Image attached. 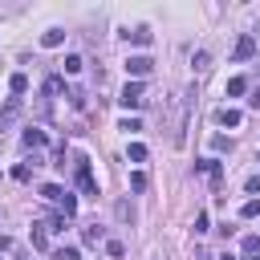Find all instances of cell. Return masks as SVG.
I'll return each instance as SVG.
<instances>
[{
  "label": "cell",
  "instance_id": "5b68a950",
  "mask_svg": "<svg viewBox=\"0 0 260 260\" xmlns=\"http://www.w3.org/2000/svg\"><path fill=\"white\" fill-rule=\"evenodd\" d=\"M195 171H207V175H211V187L219 191V183H223V171H219V158H199V162H195Z\"/></svg>",
  "mask_w": 260,
  "mask_h": 260
},
{
  "label": "cell",
  "instance_id": "83f0119b",
  "mask_svg": "<svg viewBox=\"0 0 260 260\" xmlns=\"http://www.w3.org/2000/svg\"><path fill=\"white\" fill-rule=\"evenodd\" d=\"M69 106H77V110H81V106H85V93H81V89H69Z\"/></svg>",
  "mask_w": 260,
  "mask_h": 260
},
{
  "label": "cell",
  "instance_id": "4fadbf2b",
  "mask_svg": "<svg viewBox=\"0 0 260 260\" xmlns=\"http://www.w3.org/2000/svg\"><path fill=\"white\" fill-rule=\"evenodd\" d=\"M8 89H12V93H24V89H28V77H24V73H12V77H8Z\"/></svg>",
  "mask_w": 260,
  "mask_h": 260
},
{
  "label": "cell",
  "instance_id": "f546056e",
  "mask_svg": "<svg viewBox=\"0 0 260 260\" xmlns=\"http://www.w3.org/2000/svg\"><path fill=\"white\" fill-rule=\"evenodd\" d=\"M122 130H126V134H134V130H142V126H138V118H122Z\"/></svg>",
  "mask_w": 260,
  "mask_h": 260
},
{
  "label": "cell",
  "instance_id": "f1b7e54d",
  "mask_svg": "<svg viewBox=\"0 0 260 260\" xmlns=\"http://www.w3.org/2000/svg\"><path fill=\"white\" fill-rule=\"evenodd\" d=\"M53 260H77V248H61V252H53Z\"/></svg>",
  "mask_w": 260,
  "mask_h": 260
},
{
  "label": "cell",
  "instance_id": "d4e9b609",
  "mask_svg": "<svg viewBox=\"0 0 260 260\" xmlns=\"http://www.w3.org/2000/svg\"><path fill=\"white\" fill-rule=\"evenodd\" d=\"M130 187H134V191H146V175L134 171V175H130Z\"/></svg>",
  "mask_w": 260,
  "mask_h": 260
},
{
  "label": "cell",
  "instance_id": "ba28073f",
  "mask_svg": "<svg viewBox=\"0 0 260 260\" xmlns=\"http://www.w3.org/2000/svg\"><path fill=\"white\" fill-rule=\"evenodd\" d=\"M240 118H244V114L232 110V106H219V110H215V122H219V126H240Z\"/></svg>",
  "mask_w": 260,
  "mask_h": 260
},
{
  "label": "cell",
  "instance_id": "9a60e30c",
  "mask_svg": "<svg viewBox=\"0 0 260 260\" xmlns=\"http://www.w3.org/2000/svg\"><path fill=\"white\" fill-rule=\"evenodd\" d=\"M244 89H248V81H244V77H232V81H228V98H240Z\"/></svg>",
  "mask_w": 260,
  "mask_h": 260
},
{
  "label": "cell",
  "instance_id": "8fae6325",
  "mask_svg": "<svg viewBox=\"0 0 260 260\" xmlns=\"http://www.w3.org/2000/svg\"><path fill=\"white\" fill-rule=\"evenodd\" d=\"M41 45H45V49H57V45H65V32H61V28H49V32L41 37Z\"/></svg>",
  "mask_w": 260,
  "mask_h": 260
},
{
  "label": "cell",
  "instance_id": "d6a6232c",
  "mask_svg": "<svg viewBox=\"0 0 260 260\" xmlns=\"http://www.w3.org/2000/svg\"><path fill=\"white\" fill-rule=\"evenodd\" d=\"M219 260H236V256H219Z\"/></svg>",
  "mask_w": 260,
  "mask_h": 260
},
{
  "label": "cell",
  "instance_id": "6da1fadb",
  "mask_svg": "<svg viewBox=\"0 0 260 260\" xmlns=\"http://www.w3.org/2000/svg\"><path fill=\"white\" fill-rule=\"evenodd\" d=\"M118 102H122L126 110H138V106L146 102V98H142V81H126V85H122V93H118Z\"/></svg>",
  "mask_w": 260,
  "mask_h": 260
},
{
  "label": "cell",
  "instance_id": "484cf974",
  "mask_svg": "<svg viewBox=\"0 0 260 260\" xmlns=\"http://www.w3.org/2000/svg\"><path fill=\"white\" fill-rule=\"evenodd\" d=\"M114 211H118V219H134V207H130V203H126V199H122V203H118V207H114Z\"/></svg>",
  "mask_w": 260,
  "mask_h": 260
},
{
  "label": "cell",
  "instance_id": "4316f807",
  "mask_svg": "<svg viewBox=\"0 0 260 260\" xmlns=\"http://www.w3.org/2000/svg\"><path fill=\"white\" fill-rule=\"evenodd\" d=\"M244 187H248V195H260V175H248Z\"/></svg>",
  "mask_w": 260,
  "mask_h": 260
},
{
  "label": "cell",
  "instance_id": "44dd1931",
  "mask_svg": "<svg viewBox=\"0 0 260 260\" xmlns=\"http://www.w3.org/2000/svg\"><path fill=\"white\" fill-rule=\"evenodd\" d=\"M81 65H85V61H81L77 53H69V57H65V73H81Z\"/></svg>",
  "mask_w": 260,
  "mask_h": 260
},
{
  "label": "cell",
  "instance_id": "ffe728a7",
  "mask_svg": "<svg viewBox=\"0 0 260 260\" xmlns=\"http://www.w3.org/2000/svg\"><path fill=\"white\" fill-rule=\"evenodd\" d=\"M195 69H199V73H203V69H211V53H207V49H199V53H195Z\"/></svg>",
  "mask_w": 260,
  "mask_h": 260
},
{
  "label": "cell",
  "instance_id": "5bb4252c",
  "mask_svg": "<svg viewBox=\"0 0 260 260\" xmlns=\"http://www.w3.org/2000/svg\"><path fill=\"white\" fill-rule=\"evenodd\" d=\"M244 256H260V236H244Z\"/></svg>",
  "mask_w": 260,
  "mask_h": 260
},
{
  "label": "cell",
  "instance_id": "8992f818",
  "mask_svg": "<svg viewBox=\"0 0 260 260\" xmlns=\"http://www.w3.org/2000/svg\"><path fill=\"white\" fill-rule=\"evenodd\" d=\"M16 118H20V98H8V106L0 110V130H8Z\"/></svg>",
  "mask_w": 260,
  "mask_h": 260
},
{
  "label": "cell",
  "instance_id": "52a82bcc",
  "mask_svg": "<svg viewBox=\"0 0 260 260\" xmlns=\"http://www.w3.org/2000/svg\"><path fill=\"white\" fill-rule=\"evenodd\" d=\"M122 37H126V41H134V45H142V49H146V45H150V41H154V32H150V28H146V24H138V28H126V32H122Z\"/></svg>",
  "mask_w": 260,
  "mask_h": 260
},
{
  "label": "cell",
  "instance_id": "3957f363",
  "mask_svg": "<svg viewBox=\"0 0 260 260\" xmlns=\"http://www.w3.org/2000/svg\"><path fill=\"white\" fill-rule=\"evenodd\" d=\"M150 69H154V61H150V57H142V53H138V57H126V73H130L134 81H138V77H146Z\"/></svg>",
  "mask_w": 260,
  "mask_h": 260
},
{
  "label": "cell",
  "instance_id": "ac0fdd59",
  "mask_svg": "<svg viewBox=\"0 0 260 260\" xmlns=\"http://www.w3.org/2000/svg\"><path fill=\"white\" fill-rule=\"evenodd\" d=\"M240 215H244V219H256V215H260V199H248V203L240 207Z\"/></svg>",
  "mask_w": 260,
  "mask_h": 260
},
{
  "label": "cell",
  "instance_id": "d6986e66",
  "mask_svg": "<svg viewBox=\"0 0 260 260\" xmlns=\"http://www.w3.org/2000/svg\"><path fill=\"white\" fill-rule=\"evenodd\" d=\"M106 256H110V260H122V256H126V248H122L118 240H106Z\"/></svg>",
  "mask_w": 260,
  "mask_h": 260
},
{
  "label": "cell",
  "instance_id": "277c9868",
  "mask_svg": "<svg viewBox=\"0 0 260 260\" xmlns=\"http://www.w3.org/2000/svg\"><path fill=\"white\" fill-rule=\"evenodd\" d=\"M232 57H236V61H248V57H256V37H252V32H244V37L236 41Z\"/></svg>",
  "mask_w": 260,
  "mask_h": 260
},
{
  "label": "cell",
  "instance_id": "30bf717a",
  "mask_svg": "<svg viewBox=\"0 0 260 260\" xmlns=\"http://www.w3.org/2000/svg\"><path fill=\"white\" fill-rule=\"evenodd\" d=\"M24 146H28V150H41V146H45V130H37V126L24 130Z\"/></svg>",
  "mask_w": 260,
  "mask_h": 260
},
{
  "label": "cell",
  "instance_id": "9c48e42d",
  "mask_svg": "<svg viewBox=\"0 0 260 260\" xmlns=\"http://www.w3.org/2000/svg\"><path fill=\"white\" fill-rule=\"evenodd\" d=\"M28 240H32V248H49V232H45V223H32V232H28Z\"/></svg>",
  "mask_w": 260,
  "mask_h": 260
},
{
  "label": "cell",
  "instance_id": "2e32d148",
  "mask_svg": "<svg viewBox=\"0 0 260 260\" xmlns=\"http://www.w3.org/2000/svg\"><path fill=\"white\" fill-rule=\"evenodd\" d=\"M41 195H45V199H53V203H61V195H65V191H61L57 183H45V187H41Z\"/></svg>",
  "mask_w": 260,
  "mask_h": 260
},
{
  "label": "cell",
  "instance_id": "1f68e13d",
  "mask_svg": "<svg viewBox=\"0 0 260 260\" xmlns=\"http://www.w3.org/2000/svg\"><path fill=\"white\" fill-rule=\"evenodd\" d=\"M248 102H252V106L260 110V89H252V98H248Z\"/></svg>",
  "mask_w": 260,
  "mask_h": 260
},
{
  "label": "cell",
  "instance_id": "603a6c76",
  "mask_svg": "<svg viewBox=\"0 0 260 260\" xmlns=\"http://www.w3.org/2000/svg\"><path fill=\"white\" fill-rule=\"evenodd\" d=\"M28 175H32V167H28V162H20V167H12V179H16V183H28Z\"/></svg>",
  "mask_w": 260,
  "mask_h": 260
},
{
  "label": "cell",
  "instance_id": "e0dca14e",
  "mask_svg": "<svg viewBox=\"0 0 260 260\" xmlns=\"http://www.w3.org/2000/svg\"><path fill=\"white\" fill-rule=\"evenodd\" d=\"M73 211H77V199H73V195H69V191H65V195H61V215H65V219H69V215H73Z\"/></svg>",
  "mask_w": 260,
  "mask_h": 260
},
{
  "label": "cell",
  "instance_id": "4dcf8cb0",
  "mask_svg": "<svg viewBox=\"0 0 260 260\" xmlns=\"http://www.w3.org/2000/svg\"><path fill=\"white\" fill-rule=\"evenodd\" d=\"M211 146H215V150H232V142H228L223 134H215V138H211Z\"/></svg>",
  "mask_w": 260,
  "mask_h": 260
},
{
  "label": "cell",
  "instance_id": "7c38bea8",
  "mask_svg": "<svg viewBox=\"0 0 260 260\" xmlns=\"http://www.w3.org/2000/svg\"><path fill=\"white\" fill-rule=\"evenodd\" d=\"M102 236H106V232H102L98 223H89V228H81V240H85V244H102Z\"/></svg>",
  "mask_w": 260,
  "mask_h": 260
},
{
  "label": "cell",
  "instance_id": "7a4b0ae2",
  "mask_svg": "<svg viewBox=\"0 0 260 260\" xmlns=\"http://www.w3.org/2000/svg\"><path fill=\"white\" fill-rule=\"evenodd\" d=\"M77 187L85 191V195H98V183H93V171H89V158H77Z\"/></svg>",
  "mask_w": 260,
  "mask_h": 260
},
{
  "label": "cell",
  "instance_id": "7402d4cb",
  "mask_svg": "<svg viewBox=\"0 0 260 260\" xmlns=\"http://www.w3.org/2000/svg\"><path fill=\"white\" fill-rule=\"evenodd\" d=\"M61 89H65V81H61V77H49V81H45V93H49V98H57Z\"/></svg>",
  "mask_w": 260,
  "mask_h": 260
},
{
  "label": "cell",
  "instance_id": "cb8c5ba5",
  "mask_svg": "<svg viewBox=\"0 0 260 260\" xmlns=\"http://www.w3.org/2000/svg\"><path fill=\"white\" fill-rule=\"evenodd\" d=\"M126 154H130L134 162H142V158H146V146H142V142H130V150H126Z\"/></svg>",
  "mask_w": 260,
  "mask_h": 260
}]
</instances>
